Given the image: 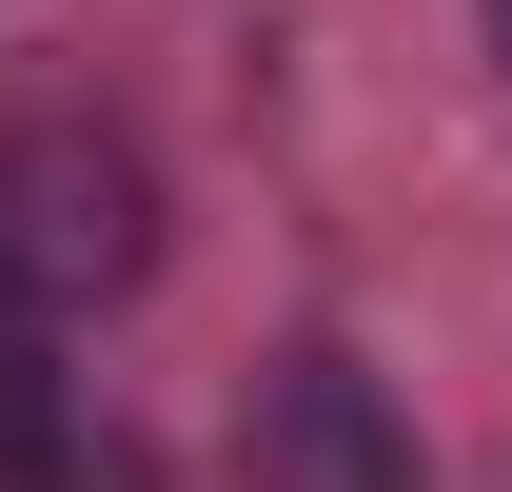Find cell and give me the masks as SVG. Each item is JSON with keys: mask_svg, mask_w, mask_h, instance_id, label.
<instances>
[{"mask_svg": "<svg viewBox=\"0 0 512 492\" xmlns=\"http://www.w3.org/2000/svg\"><path fill=\"white\" fill-rule=\"evenodd\" d=\"M138 256H158V217H138L119 138H20L0 158V276L20 296H119Z\"/></svg>", "mask_w": 512, "mask_h": 492, "instance_id": "cell-1", "label": "cell"}, {"mask_svg": "<svg viewBox=\"0 0 512 492\" xmlns=\"http://www.w3.org/2000/svg\"><path fill=\"white\" fill-rule=\"evenodd\" d=\"M296 492H414V453L375 433V394H355V355H296L276 374V433H256Z\"/></svg>", "mask_w": 512, "mask_h": 492, "instance_id": "cell-2", "label": "cell"}, {"mask_svg": "<svg viewBox=\"0 0 512 492\" xmlns=\"http://www.w3.org/2000/svg\"><path fill=\"white\" fill-rule=\"evenodd\" d=\"M0 473H20V492H158V453H138V433H20V453H0Z\"/></svg>", "mask_w": 512, "mask_h": 492, "instance_id": "cell-3", "label": "cell"}, {"mask_svg": "<svg viewBox=\"0 0 512 492\" xmlns=\"http://www.w3.org/2000/svg\"><path fill=\"white\" fill-rule=\"evenodd\" d=\"M20 433H60V374H40V335L0 315V453H20Z\"/></svg>", "mask_w": 512, "mask_h": 492, "instance_id": "cell-4", "label": "cell"}, {"mask_svg": "<svg viewBox=\"0 0 512 492\" xmlns=\"http://www.w3.org/2000/svg\"><path fill=\"white\" fill-rule=\"evenodd\" d=\"M493 40H512V0H493Z\"/></svg>", "mask_w": 512, "mask_h": 492, "instance_id": "cell-5", "label": "cell"}]
</instances>
